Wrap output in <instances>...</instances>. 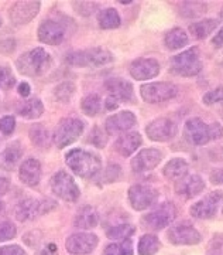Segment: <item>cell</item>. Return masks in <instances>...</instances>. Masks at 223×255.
Listing matches in <instances>:
<instances>
[{
  "label": "cell",
  "mask_w": 223,
  "mask_h": 255,
  "mask_svg": "<svg viewBox=\"0 0 223 255\" xmlns=\"http://www.w3.org/2000/svg\"><path fill=\"white\" fill-rule=\"evenodd\" d=\"M65 162L74 173L79 177H93L99 173L102 162L99 156L86 152L83 149H72L65 156Z\"/></svg>",
  "instance_id": "cell-1"
},
{
  "label": "cell",
  "mask_w": 223,
  "mask_h": 255,
  "mask_svg": "<svg viewBox=\"0 0 223 255\" xmlns=\"http://www.w3.org/2000/svg\"><path fill=\"white\" fill-rule=\"evenodd\" d=\"M184 136L192 145H206L209 140H215L223 136V127L218 122L208 125L202 119L192 118L185 124Z\"/></svg>",
  "instance_id": "cell-2"
},
{
  "label": "cell",
  "mask_w": 223,
  "mask_h": 255,
  "mask_svg": "<svg viewBox=\"0 0 223 255\" xmlns=\"http://www.w3.org/2000/svg\"><path fill=\"white\" fill-rule=\"evenodd\" d=\"M18 73L27 77H40L48 71L51 67V57L44 48L38 47L31 51H27L20 55L16 61Z\"/></svg>",
  "instance_id": "cell-3"
},
{
  "label": "cell",
  "mask_w": 223,
  "mask_h": 255,
  "mask_svg": "<svg viewBox=\"0 0 223 255\" xmlns=\"http://www.w3.org/2000/svg\"><path fill=\"white\" fill-rule=\"evenodd\" d=\"M171 73L182 77H194L202 70V63L199 60V50L192 47L187 51L171 58Z\"/></svg>",
  "instance_id": "cell-4"
},
{
  "label": "cell",
  "mask_w": 223,
  "mask_h": 255,
  "mask_svg": "<svg viewBox=\"0 0 223 255\" xmlns=\"http://www.w3.org/2000/svg\"><path fill=\"white\" fill-rule=\"evenodd\" d=\"M113 55L103 48H89L67 55V63L74 67H100L112 63Z\"/></svg>",
  "instance_id": "cell-5"
},
{
  "label": "cell",
  "mask_w": 223,
  "mask_h": 255,
  "mask_svg": "<svg viewBox=\"0 0 223 255\" xmlns=\"http://www.w3.org/2000/svg\"><path fill=\"white\" fill-rule=\"evenodd\" d=\"M82 132H83L82 121L75 118H65L58 124V127L54 132V142L57 147L63 149L74 143L75 140H78Z\"/></svg>",
  "instance_id": "cell-6"
},
{
  "label": "cell",
  "mask_w": 223,
  "mask_h": 255,
  "mask_svg": "<svg viewBox=\"0 0 223 255\" xmlns=\"http://www.w3.org/2000/svg\"><path fill=\"white\" fill-rule=\"evenodd\" d=\"M50 186L54 194L65 201H75L80 194L79 187L76 186L74 177L65 170H60L54 174Z\"/></svg>",
  "instance_id": "cell-7"
},
{
  "label": "cell",
  "mask_w": 223,
  "mask_h": 255,
  "mask_svg": "<svg viewBox=\"0 0 223 255\" xmlns=\"http://www.w3.org/2000/svg\"><path fill=\"white\" fill-rule=\"evenodd\" d=\"M177 87L171 82H151L142 85L140 94L142 98L149 104H158L164 101L172 100L177 95Z\"/></svg>",
  "instance_id": "cell-8"
},
{
  "label": "cell",
  "mask_w": 223,
  "mask_h": 255,
  "mask_svg": "<svg viewBox=\"0 0 223 255\" xmlns=\"http://www.w3.org/2000/svg\"><path fill=\"white\" fill-rule=\"evenodd\" d=\"M175 216H177V209L171 203H164L154 211L146 214L142 223L150 230H161V228L167 227L171 221L175 219Z\"/></svg>",
  "instance_id": "cell-9"
},
{
  "label": "cell",
  "mask_w": 223,
  "mask_h": 255,
  "mask_svg": "<svg viewBox=\"0 0 223 255\" xmlns=\"http://www.w3.org/2000/svg\"><path fill=\"white\" fill-rule=\"evenodd\" d=\"M158 197V191L152 189L150 186L143 184H136L132 186L129 190V200L134 210L142 211V210L151 207Z\"/></svg>",
  "instance_id": "cell-10"
},
{
  "label": "cell",
  "mask_w": 223,
  "mask_h": 255,
  "mask_svg": "<svg viewBox=\"0 0 223 255\" xmlns=\"http://www.w3.org/2000/svg\"><path fill=\"white\" fill-rule=\"evenodd\" d=\"M98 246V237L90 233H76L67 238V251L72 255H85L92 253Z\"/></svg>",
  "instance_id": "cell-11"
},
{
  "label": "cell",
  "mask_w": 223,
  "mask_h": 255,
  "mask_svg": "<svg viewBox=\"0 0 223 255\" xmlns=\"http://www.w3.org/2000/svg\"><path fill=\"white\" fill-rule=\"evenodd\" d=\"M223 199V191H212L191 207V214L197 219H211L218 213Z\"/></svg>",
  "instance_id": "cell-12"
},
{
  "label": "cell",
  "mask_w": 223,
  "mask_h": 255,
  "mask_svg": "<svg viewBox=\"0 0 223 255\" xmlns=\"http://www.w3.org/2000/svg\"><path fill=\"white\" fill-rule=\"evenodd\" d=\"M167 237L170 243L177 246H194L201 241V234L192 226L185 223L172 226L167 233Z\"/></svg>",
  "instance_id": "cell-13"
},
{
  "label": "cell",
  "mask_w": 223,
  "mask_h": 255,
  "mask_svg": "<svg viewBox=\"0 0 223 255\" xmlns=\"http://www.w3.org/2000/svg\"><path fill=\"white\" fill-rule=\"evenodd\" d=\"M40 10L38 1H17L10 9V20L14 26H24L36 17Z\"/></svg>",
  "instance_id": "cell-14"
},
{
  "label": "cell",
  "mask_w": 223,
  "mask_h": 255,
  "mask_svg": "<svg viewBox=\"0 0 223 255\" xmlns=\"http://www.w3.org/2000/svg\"><path fill=\"white\" fill-rule=\"evenodd\" d=\"M147 136L155 142H167L175 136L177 127L171 122L170 119L160 118L150 122L146 128Z\"/></svg>",
  "instance_id": "cell-15"
},
{
  "label": "cell",
  "mask_w": 223,
  "mask_h": 255,
  "mask_svg": "<svg viewBox=\"0 0 223 255\" xmlns=\"http://www.w3.org/2000/svg\"><path fill=\"white\" fill-rule=\"evenodd\" d=\"M65 36L64 27L54 20H45L38 27V40L48 46H58L61 44Z\"/></svg>",
  "instance_id": "cell-16"
},
{
  "label": "cell",
  "mask_w": 223,
  "mask_h": 255,
  "mask_svg": "<svg viewBox=\"0 0 223 255\" xmlns=\"http://www.w3.org/2000/svg\"><path fill=\"white\" fill-rule=\"evenodd\" d=\"M43 213H47L44 201L36 200V199H26V200L20 201L14 209V216L21 223L37 219Z\"/></svg>",
  "instance_id": "cell-17"
},
{
  "label": "cell",
  "mask_w": 223,
  "mask_h": 255,
  "mask_svg": "<svg viewBox=\"0 0 223 255\" xmlns=\"http://www.w3.org/2000/svg\"><path fill=\"white\" fill-rule=\"evenodd\" d=\"M158 73H160V64L154 58H140L130 65V75L139 81L151 80L154 77H157Z\"/></svg>",
  "instance_id": "cell-18"
},
{
  "label": "cell",
  "mask_w": 223,
  "mask_h": 255,
  "mask_svg": "<svg viewBox=\"0 0 223 255\" xmlns=\"http://www.w3.org/2000/svg\"><path fill=\"white\" fill-rule=\"evenodd\" d=\"M161 152L157 149H144L132 160V169L136 173L150 172L161 162Z\"/></svg>",
  "instance_id": "cell-19"
},
{
  "label": "cell",
  "mask_w": 223,
  "mask_h": 255,
  "mask_svg": "<svg viewBox=\"0 0 223 255\" xmlns=\"http://www.w3.org/2000/svg\"><path fill=\"white\" fill-rule=\"evenodd\" d=\"M205 189V182L201 176L198 174H191L185 179L179 180L175 184V191L177 194L184 197V199H192L198 196L201 191Z\"/></svg>",
  "instance_id": "cell-20"
},
{
  "label": "cell",
  "mask_w": 223,
  "mask_h": 255,
  "mask_svg": "<svg viewBox=\"0 0 223 255\" xmlns=\"http://www.w3.org/2000/svg\"><path fill=\"white\" fill-rule=\"evenodd\" d=\"M137 119L134 117L133 112L130 111H123L115 114L106 119V130L109 133H120L126 132L136 125Z\"/></svg>",
  "instance_id": "cell-21"
},
{
  "label": "cell",
  "mask_w": 223,
  "mask_h": 255,
  "mask_svg": "<svg viewBox=\"0 0 223 255\" xmlns=\"http://www.w3.org/2000/svg\"><path fill=\"white\" fill-rule=\"evenodd\" d=\"M18 177L23 182V184L34 187L40 183L41 179V164L37 159H27L20 166Z\"/></svg>",
  "instance_id": "cell-22"
},
{
  "label": "cell",
  "mask_w": 223,
  "mask_h": 255,
  "mask_svg": "<svg viewBox=\"0 0 223 255\" xmlns=\"http://www.w3.org/2000/svg\"><path fill=\"white\" fill-rule=\"evenodd\" d=\"M106 88L110 97L119 101H130L133 98V87L130 82L125 81L123 78H110L105 82Z\"/></svg>",
  "instance_id": "cell-23"
},
{
  "label": "cell",
  "mask_w": 223,
  "mask_h": 255,
  "mask_svg": "<svg viewBox=\"0 0 223 255\" xmlns=\"http://www.w3.org/2000/svg\"><path fill=\"white\" fill-rule=\"evenodd\" d=\"M142 145V136L137 132H130L125 133L119 137L115 143V149L117 153L122 156H130L139 149V146Z\"/></svg>",
  "instance_id": "cell-24"
},
{
  "label": "cell",
  "mask_w": 223,
  "mask_h": 255,
  "mask_svg": "<svg viewBox=\"0 0 223 255\" xmlns=\"http://www.w3.org/2000/svg\"><path fill=\"white\" fill-rule=\"evenodd\" d=\"M23 155V149L18 142H13L0 153V169L1 170H13Z\"/></svg>",
  "instance_id": "cell-25"
},
{
  "label": "cell",
  "mask_w": 223,
  "mask_h": 255,
  "mask_svg": "<svg viewBox=\"0 0 223 255\" xmlns=\"http://www.w3.org/2000/svg\"><path fill=\"white\" fill-rule=\"evenodd\" d=\"M99 216L98 211L93 207H83L79 210V213L75 217V227L80 228V230H90L98 226Z\"/></svg>",
  "instance_id": "cell-26"
},
{
  "label": "cell",
  "mask_w": 223,
  "mask_h": 255,
  "mask_svg": "<svg viewBox=\"0 0 223 255\" xmlns=\"http://www.w3.org/2000/svg\"><path fill=\"white\" fill-rule=\"evenodd\" d=\"M43 112H44V107H43V102L38 98L24 101L17 107L18 115L26 119L40 118L43 115Z\"/></svg>",
  "instance_id": "cell-27"
},
{
  "label": "cell",
  "mask_w": 223,
  "mask_h": 255,
  "mask_svg": "<svg viewBox=\"0 0 223 255\" xmlns=\"http://www.w3.org/2000/svg\"><path fill=\"white\" fill-rule=\"evenodd\" d=\"M188 172V163L181 159V157H177V159H172L168 163L165 164L162 173L167 179H171V180H177V179H181L182 176H185Z\"/></svg>",
  "instance_id": "cell-28"
},
{
  "label": "cell",
  "mask_w": 223,
  "mask_h": 255,
  "mask_svg": "<svg viewBox=\"0 0 223 255\" xmlns=\"http://www.w3.org/2000/svg\"><path fill=\"white\" fill-rule=\"evenodd\" d=\"M218 27V21L214 18H209V20H202V21H197V23H192L189 26V31L191 34H194L195 38H206L209 36L215 28Z\"/></svg>",
  "instance_id": "cell-29"
},
{
  "label": "cell",
  "mask_w": 223,
  "mask_h": 255,
  "mask_svg": "<svg viewBox=\"0 0 223 255\" xmlns=\"http://www.w3.org/2000/svg\"><path fill=\"white\" fill-rule=\"evenodd\" d=\"M99 26L105 30L116 28L120 26V16L115 9H105L99 13L98 16Z\"/></svg>",
  "instance_id": "cell-30"
},
{
  "label": "cell",
  "mask_w": 223,
  "mask_h": 255,
  "mask_svg": "<svg viewBox=\"0 0 223 255\" xmlns=\"http://www.w3.org/2000/svg\"><path fill=\"white\" fill-rule=\"evenodd\" d=\"M187 43L188 36L182 28H174V30H171L170 33L165 36V46L168 47L170 50L182 48L184 46H187Z\"/></svg>",
  "instance_id": "cell-31"
},
{
  "label": "cell",
  "mask_w": 223,
  "mask_h": 255,
  "mask_svg": "<svg viewBox=\"0 0 223 255\" xmlns=\"http://www.w3.org/2000/svg\"><path fill=\"white\" fill-rule=\"evenodd\" d=\"M160 248L158 238L152 234H146L140 238L139 243V254L140 255H155Z\"/></svg>",
  "instance_id": "cell-32"
},
{
  "label": "cell",
  "mask_w": 223,
  "mask_h": 255,
  "mask_svg": "<svg viewBox=\"0 0 223 255\" xmlns=\"http://www.w3.org/2000/svg\"><path fill=\"white\" fill-rule=\"evenodd\" d=\"M80 108L83 111V114H86L88 117H95L100 111V98L95 94H90L82 100Z\"/></svg>",
  "instance_id": "cell-33"
},
{
  "label": "cell",
  "mask_w": 223,
  "mask_h": 255,
  "mask_svg": "<svg viewBox=\"0 0 223 255\" xmlns=\"http://www.w3.org/2000/svg\"><path fill=\"white\" fill-rule=\"evenodd\" d=\"M136 228L132 224H120V226H115L107 231V237L110 240H127L130 236H133Z\"/></svg>",
  "instance_id": "cell-34"
},
{
  "label": "cell",
  "mask_w": 223,
  "mask_h": 255,
  "mask_svg": "<svg viewBox=\"0 0 223 255\" xmlns=\"http://www.w3.org/2000/svg\"><path fill=\"white\" fill-rule=\"evenodd\" d=\"M103 255H133V244L130 240H125L122 243L110 244L106 247Z\"/></svg>",
  "instance_id": "cell-35"
},
{
  "label": "cell",
  "mask_w": 223,
  "mask_h": 255,
  "mask_svg": "<svg viewBox=\"0 0 223 255\" xmlns=\"http://www.w3.org/2000/svg\"><path fill=\"white\" fill-rule=\"evenodd\" d=\"M30 139L33 143L38 146H44L48 143V130L41 124L34 125L30 129Z\"/></svg>",
  "instance_id": "cell-36"
},
{
  "label": "cell",
  "mask_w": 223,
  "mask_h": 255,
  "mask_svg": "<svg viewBox=\"0 0 223 255\" xmlns=\"http://www.w3.org/2000/svg\"><path fill=\"white\" fill-rule=\"evenodd\" d=\"M181 11L185 17H197L199 14L205 13L206 4L204 3H184Z\"/></svg>",
  "instance_id": "cell-37"
},
{
  "label": "cell",
  "mask_w": 223,
  "mask_h": 255,
  "mask_svg": "<svg viewBox=\"0 0 223 255\" xmlns=\"http://www.w3.org/2000/svg\"><path fill=\"white\" fill-rule=\"evenodd\" d=\"M75 92V85L72 82H64L55 88V97L63 102H68Z\"/></svg>",
  "instance_id": "cell-38"
},
{
  "label": "cell",
  "mask_w": 223,
  "mask_h": 255,
  "mask_svg": "<svg viewBox=\"0 0 223 255\" xmlns=\"http://www.w3.org/2000/svg\"><path fill=\"white\" fill-rule=\"evenodd\" d=\"M72 7L80 16H90L92 13H95L98 10L99 4L93 1H74Z\"/></svg>",
  "instance_id": "cell-39"
},
{
  "label": "cell",
  "mask_w": 223,
  "mask_h": 255,
  "mask_svg": "<svg viewBox=\"0 0 223 255\" xmlns=\"http://www.w3.org/2000/svg\"><path fill=\"white\" fill-rule=\"evenodd\" d=\"M14 82H16V78L9 67H1L0 68V88L9 90L14 85Z\"/></svg>",
  "instance_id": "cell-40"
},
{
  "label": "cell",
  "mask_w": 223,
  "mask_h": 255,
  "mask_svg": "<svg viewBox=\"0 0 223 255\" xmlns=\"http://www.w3.org/2000/svg\"><path fill=\"white\" fill-rule=\"evenodd\" d=\"M16 234H17V230L14 227V224H11L9 221L0 223V243L9 241L11 238L16 237Z\"/></svg>",
  "instance_id": "cell-41"
},
{
  "label": "cell",
  "mask_w": 223,
  "mask_h": 255,
  "mask_svg": "<svg viewBox=\"0 0 223 255\" xmlns=\"http://www.w3.org/2000/svg\"><path fill=\"white\" fill-rule=\"evenodd\" d=\"M204 102L206 105H214V104L223 102V87H218L212 91L206 92L204 95Z\"/></svg>",
  "instance_id": "cell-42"
},
{
  "label": "cell",
  "mask_w": 223,
  "mask_h": 255,
  "mask_svg": "<svg viewBox=\"0 0 223 255\" xmlns=\"http://www.w3.org/2000/svg\"><path fill=\"white\" fill-rule=\"evenodd\" d=\"M14 128H16V119L13 118V117L7 115V117H3V118L0 119V130H1L4 135L13 133Z\"/></svg>",
  "instance_id": "cell-43"
},
{
  "label": "cell",
  "mask_w": 223,
  "mask_h": 255,
  "mask_svg": "<svg viewBox=\"0 0 223 255\" xmlns=\"http://www.w3.org/2000/svg\"><path fill=\"white\" fill-rule=\"evenodd\" d=\"M90 142L95 146H98V147H103V146L106 145V136H105V133L99 128H95L92 135H90Z\"/></svg>",
  "instance_id": "cell-44"
},
{
  "label": "cell",
  "mask_w": 223,
  "mask_h": 255,
  "mask_svg": "<svg viewBox=\"0 0 223 255\" xmlns=\"http://www.w3.org/2000/svg\"><path fill=\"white\" fill-rule=\"evenodd\" d=\"M0 255H26L24 250L18 246L0 247Z\"/></svg>",
  "instance_id": "cell-45"
},
{
  "label": "cell",
  "mask_w": 223,
  "mask_h": 255,
  "mask_svg": "<svg viewBox=\"0 0 223 255\" xmlns=\"http://www.w3.org/2000/svg\"><path fill=\"white\" fill-rule=\"evenodd\" d=\"M14 50V40H0V53H11Z\"/></svg>",
  "instance_id": "cell-46"
},
{
  "label": "cell",
  "mask_w": 223,
  "mask_h": 255,
  "mask_svg": "<svg viewBox=\"0 0 223 255\" xmlns=\"http://www.w3.org/2000/svg\"><path fill=\"white\" fill-rule=\"evenodd\" d=\"M211 180L214 184H219L223 183V169H216L211 173Z\"/></svg>",
  "instance_id": "cell-47"
},
{
  "label": "cell",
  "mask_w": 223,
  "mask_h": 255,
  "mask_svg": "<svg viewBox=\"0 0 223 255\" xmlns=\"http://www.w3.org/2000/svg\"><path fill=\"white\" fill-rule=\"evenodd\" d=\"M10 189V182L7 177L0 176V196H4Z\"/></svg>",
  "instance_id": "cell-48"
},
{
  "label": "cell",
  "mask_w": 223,
  "mask_h": 255,
  "mask_svg": "<svg viewBox=\"0 0 223 255\" xmlns=\"http://www.w3.org/2000/svg\"><path fill=\"white\" fill-rule=\"evenodd\" d=\"M38 255H58V248L55 244H48L38 253Z\"/></svg>",
  "instance_id": "cell-49"
},
{
  "label": "cell",
  "mask_w": 223,
  "mask_h": 255,
  "mask_svg": "<svg viewBox=\"0 0 223 255\" xmlns=\"http://www.w3.org/2000/svg\"><path fill=\"white\" fill-rule=\"evenodd\" d=\"M30 91H31V88H30V85L27 84V82H23V84H20L18 85V94L21 95V97H28L30 95Z\"/></svg>",
  "instance_id": "cell-50"
},
{
  "label": "cell",
  "mask_w": 223,
  "mask_h": 255,
  "mask_svg": "<svg viewBox=\"0 0 223 255\" xmlns=\"http://www.w3.org/2000/svg\"><path fill=\"white\" fill-rule=\"evenodd\" d=\"M212 44L215 47H221L223 46V27L219 30V33L212 38Z\"/></svg>",
  "instance_id": "cell-51"
},
{
  "label": "cell",
  "mask_w": 223,
  "mask_h": 255,
  "mask_svg": "<svg viewBox=\"0 0 223 255\" xmlns=\"http://www.w3.org/2000/svg\"><path fill=\"white\" fill-rule=\"evenodd\" d=\"M117 107H119V102H117L115 98H112V97H109L106 100V108L107 110H116Z\"/></svg>",
  "instance_id": "cell-52"
},
{
  "label": "cell",
  "mask_w": 223,
  "mask_h": 255,
  "mask_svg": "<svg viewBox=\"0 0 223 255\" xmlns=\"http://www.w3.org/2000/svg\"><path fill=\"white\" fill-rule=\"evenodd\" d=\"M4 213V203L0 200V214H3Z\"/></svg>",
  "instance_id": "cell-53"
},
{
  "label": "cell",
  "mask_w": 223,
  "mask_h": 255,
  "mask_svg": "<svg viewBox=\"0 0 223 255\" xmlns=\"http://www.w3.org/2000/svg\"><path fill=\"white\" fill-rule=\"evenodd\" d=\"M221 17L223 18V10H222V11H221Z\"/></svg>",
  "instance_id": "cell-54"
},
{
  "label": "cell",
  "mask_w": 223,
  "mask_h": 255,
  "mask_svg": "<svg viewBox=\"0 0 223 255\" xmlns=\"http://www.w3.org/2000/svg\"><path fill=\"white\" fill-rule=\"evenodd\" d=\"M0 24H1V21H0Z\"/></svg>",
  "instance_id": "cell-55"
}]
</instances>
